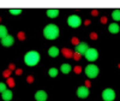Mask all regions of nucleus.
<instances>
[{"label":"nucleus","mask_w":120,"mask_h":101,"mask_svg":"<svg viewBox=\"0 0 120 101\" xmlns=\"http://www.w3.org/2000/svg\"><path fill=\"white\" fill-rule=\"evenodd\" d=\"M59 35H60V29L56 24L53 23L47 24L43 29V36L47 40H55L59 37Z\"/></svg>","instance_id":"1"},{"label":"nucleus","mask_w":120,"mask_h":101,"mask_svg":"<svg viewBox=\"0 0 120 101\" xmlns=\"http://www.w3.org/2000/svg\"><path fill=\"white\" fill-rule=\"evenodd\" d=\"M40 59H41V55L37 50H29L24 55V63L28 66H36L40 63Z\"/></svg>","instance_id":"2"},{"label":"nucleus","mask_w":120,"mask_h":101,"mask_svg":"<svg viewBox=\"0 0 120 101\" xmlns=\"http://www.w3.org/2000/svg\"><path fill=\"white\" fill-rule=\"evenodd\" d=\"M84 74H85V76L89 78V79H91V78H96L97 76H98V74H100V69H98V66L97 65H95V64H88L85 67H84Z\"/></svg>","instance_id":"3"},{"label":"nucleus","mask_w":120,"mask_h":101,"mask_svg":"<svg viewBox=\"0 0 120 101\" xmlns=\"http://www.w3.org/2000/svg\"><path fill=\"white\" fill-rule=\"evenodd\" d=\"M83 21H82V18L79 17L78 15H70L67 17V24L71 27V28H79L82 25Z\"/></svg>","instance_id":"4"},{"label":"nucleus","mask_w":120,"mask_h":101,"mask_svg":"<svg viewBox=\"0 0 120 101\" xmlns=\"http://www.w3.org/2000/svg\"><path fill=\"white\" fill-rule=\"evenodd\" d=\"M84 58L88 60V62L90 63H94L95 60H97L98 58V50L96 48H91V47H89V49L85 52L84 54Z\"/></svg>","instance_id":"5"},{"label":"nucleus","mask_w":120,"mask_h":101,"mask_svg":"<svg viewBox=\"0 0 120 101\" xmlns=\"http://www.w3.org/2000/svg\"><path fill=\"white\" fill-rule=\"evenodd\" d=\"M102 100L103 101H114L115 100V92L112 88H106L102 92Z\"/></svg>","instance_id":"6"},{"label":"nucleus","mask_w":120,"mask_h":101,"mask_svg":"<svg viewBox=\"0 0 120 101\" xmlns=\"http://www.w3.org/2000/svg\"><path fill=\"white\" fill-rule=\"evenodd\" d=\"M77 96L79 99H86L89 95H90V90L89 88H86L85 85H81V87H78L77 88Z\"/></svg>","instance_id":"7"},{"label":"nucleus","mask_w":120,"mask_h":101,"mask_svg":"<svg viewBox=\"0 0 120 101\" xmlns=\"http://www.w3.org/2000/svg\"><path fill=\"white\" fill-rule=\"evenodd\" d=\"M88 49H89V45H88L86 42H79V43L75 47V52H76V53H79L81 55H84Z\"/></svg>","instance_id":"8"},{"label":"nucleus","mask_w":120,"mask_h":101,"mask_svg":"<svg viewBox=\"0 0 120 101\" xmlns=\"http://www.w3.org/2000/svg\"><path fill=\"white\" fill-rule=\"evenodd\" d=\"M0 43H1L4 47H11L15 43V37L12 35H6L5 37H3L0 40Z\"/></svg>","instance_id":"9"},{"label":"nucleus","mask_w":120,"mask_h":101,"mask_svg":"<svg viewBox=\"0 0 120 101\" xmlns=\"http://www.w3.org/2000/svg\"><path fill=\"white\" fill-rule=\"evenodd\" d=\"M34 96H35L36 101H47V99H48V95L45 90H37Z\"/></svg>","instance_id":"10"},{"label":"nucleus","mask_w":120,"mask_h":101,"mask_svg":"<svg viewBox=\"0 0 120 101\" xmlns=\"http://www.w3.org/2000/svg\"><path fill=\"white\" fill-rule=\"evenodd\" d=\"M59 54H60V49L56 46H52L48 48V55L51 58H56Z\"/></svg>","instance_id":"11"},{"label":"nucleus","mask_w":120,"mask_h":101,"mask_svg":"<svg viewBox=\"0 0 120 101\" xmlns=\"http://www.w3.org/2000/svg\"><path fill=\"white\" fill-rule=\"evenodd\" d=\"M108 31L111 33V34H118L120 31V25L118 23H115V22L111 23V24L108 25Z\"/></svg>","instance_id":"12"},{"label":"nucleus","mask_w":120,"mask_h":101,"mask_svg":"<svg viewBox=\"0 0 120 101\" xmlns=\"http://www.w3.org/2000/svg\"><path fill=\"white\" fill-rule=\"evenodd\" d=\"M1 99L4 101H11L13 99V93H12V90L11 89H7L5 90L4 93H1Z\"/></svg>","instance_id":"13"},{"label":"nucleus","mask_w":120,"mask_h":101,"mask_svg":"<svg viewBox=\"0 0 120 101\" xmlns=\"http://www.w3.org/2000/svg\"><path fill=\"white\" fill-rule=\"evenodd\" d=\"M59 13H60V11H59L58 8H48L47 11H46V15L49 18H56L59 16Z\"/></svg>","instance_id":"14"},{"label":"nucleus","mask_w":120,"mask_h":101,"mask_svg":"<svg viewBox=\"0 0 120 101\" xmlns=\"http://www.w3.org/2000/svg\"><path fill=\"white\" fill-rule=\"evenodd\" d=\"M60 71H61L64 75H67V74H70L72 71V66L68 63H64V64H61V66H60Z\"/></svg>","instance_id":"15"},{"label":"nucleus","mask_w":120,"mask_h":101,"mask_svg":"<svg viewBox=\"0 0 120 101\" xmlns=\"http://www.w3.org/2000/svg\"><path fill=\"white\" fill-rule=\"evenodd\" d=\"M112 18H113V21L115 23L120 22V10L116 8V10H113L112 11Z\"/></svg>","instance_id":"16"},{"label":"nucleus","mask_w":120,"mask_h":101,"mask_svg":"<svg viewBox=\"0 0 120 101\" xmlns=\"http://www.w3.org/2000/svg\"><path fill=\"white\" fill-rule=\"evenodd\" d=\"M60 52H61V54L65 57V58H72V55H73V52L70 48H63L61 50H60Z\"/></svg>","instance_id":"17"},{"label":"nucleus","mask_w":120,"mask_h":101,"mask_svg":"<svg viewBox=\"0 0 120 101\" xmlns=\"http://www.w3.org/2000/svg\"><path fill=\"white\" fill-rule=\"evenodd\" d=\"M58 74H59V70L56 67H51V69L48 70V75H49V77H52V78L56 77Z\"/></svg>","instance_id":"18"},{"label":"nucleus","mask_w":120,"mask_h":101,"mask_svg":"<svg viewBox=\"0 0 120 101\" xmlns=\"http://www.w3.org/2000/svg\"><path fill=\"white\" fill-rule=\"evenodd\" d=\"M7 34V28L4 25V24H0V40H1L3 37H5Z\"/></svg>","instance_id":"19"},{"label":"nucleus","mask_w":120,"mask_h":101,"mask_svg":"<svg viewBox=\"0 0 120 101\" xmlns=\"http://www.w3.org/2000/svg\"><path fill=\"white\" fill-rule=\"evenodd\" d=\"M6 84H7V87H10V88H13V87L16 85V82H15V79H13L12 77H10V78L6 79Z\"/></svg>","instance_id":"20"},{"label":"nucleus","mask_w":120,"mask_h":101,"mask_svg":"<svg viewBox=\"0 0 120 101\" xmlns=\"http://www.w3.org/2000/svg\"><path fill=\"white\" fill-rule=\"evenodd\" d=\"M8 12L13 16H18V15L22 13V10L21 8H11V10H8Z\"/></svg>","instance_id":"21"},{"label":"nucleus","mask_w":120,"mask_h":101,"mask_svg":"<svg viewBox=\"0 0 120 101\" xmlns=\"http://www.w3.org/2000/svg\"><path fill=\"white\" fill-rule=\"evenodd\" d=\"M11 74H12V71H10L8 69H6V70H4V71H3V76H4L6 79L11 77Z\"/></svg>","instance_id":"22"},{"label":"nucleus","mask_w":120,"mask_h":101,"mask_svg":"<svg viewBox=\"0 0 120 101\" xmlns=\"http://www.w3.org/2000/svg\"><path fill=\"white\" fill-rule=\"evenodd\" d=\"M5 90H7V84H6V82H0V93H4Z\"/></svg>","instance_id":"23"},{"label":"nucleus","mask_w":120,"mask_h":101,"mask_svg":"<svg viewBox=\"0 0 120 101\" xmlns=\"http://www.w3.org/2000/svg\"><path fill=\"white\" fill-rule=\"evenodd\" d=\"M72 70H73V72H75V74H77V75H79V74L82 72V67L79 66V65H76V66H73V67H72Z\"/></svg>","instance_id":"24"},{"label":"nucleus","mask_w":120,"mask_h":101,"mask_svg":"<svg viewBox=\"0 0 120 101\" xmlns=\"http://www.w3.org/2000/svg\"><path fill=\"white\" fill-rule=\"evenodd\" d=\"M17 37H18V40H21V41H24L25 40V33L24 31H19L17 34Z\"/></svg>","instance_id":"25"},{"label":"nucleus","mask_w":120,"mask_h":101,"mask_svg":"<svg viewBox=\"0 0 120 101\" xmlns=\"http://www.w3.org/2000/svg\"><path fill=\"white\" fill-rule=\"evenodd\" d=\"M34 81H35L34 76H31V75H29V76H26V82H28L29 84H31V83H34Z\"/></svg>","instance_id":"26"},{"label":"nucleus","mask_w":120,"mask_h":101,"mask_svg":"<svg viewBox=\"0 0 120 101\" xmlns=\"http://www.w3.org/2000/svg\"><path fill=\"white\" fill-rule=\"evenodd\" d=\"M71 42H72V45H75V47H76V46H77L79 42H81V41H79V39H78V37H76V36H75V37H72V39H71Z\"/></svg>","instance_id":"27"},{"label":"nucleus","mask_w":120,"mask_h":101,"mask_svg":"<svg viewBox=\"0 0 120 101\" xmlns=\"http://www.w3.org/2000/svg\"><path fill=\"white\" fill-rule=\"evenodd\" d=\"M72 58H73V59L76 60V62H78V60L82 58V55L79 54V53H76V52H73V55H72Z\"/></svg>","instance_id":"28"},{"label":"nucleus","mask_w":120,"mask_h":101,"mask_svg":"<svg viewBox=\"0 0 120 101\" xmlns=\"http://www.w3.org/2000/svg\"><path fill=\"white\" fill-rule=\"evenodd\" d=\"M89 37L91 39V40H97V39H98V34H96V33H90V34H89Z\"/></svg>","instance_id":"29"},{"label":"nucleus","mask_w":120,"mask_h":101,"mask_svg":"<svg viewBox=\"0 0 120 101\" xmlns=\"http://www.w3.org/2000/svg\"><path fill=\"white\" fill-rule=\"evenodd\" d=\"M15 74H16L17 76H21V75L23 74V70H22V69H16V70H15Z\"/></svg>","instance_id":"30"},{"label":"nucleus","mask_w":120,"mask_h":101,"mask_svg":"<svg viewBox=\"0 0 120 101\" xmlns=\"http://www.w3.org/2000/svg\"><path fill=\"white\" fill-rule=\"evenodd\" d=\"M100 21H101V23H102V24H106V23L108 22V19H107V17H106V16H102Z\"/></svg>","instance_id":"31"},{"label":"nucleus","mask_w":120,"mask_h":101,"mask_svg":"<svg viewBox=\"0 0 120 101\" xmlns=\"http://www.w3.org/2000/svg\"><path fill=\"white\" fill-rule=\"evenodd\" d=\"M8 70H10V71H15V70H16V65L15 64H10L8 65Z\"/></svg>","instance_id":"32"},{"label":"nucleus","mask_w":120,"mask_h":101,"mask_svg":"<svg viewBox=\"0 0 120 101\" xmlns=\"http://www.w3.org/2000/svg\"><path fill=\"white\" fill-rule=\"evenodd\" d=\"M91 16H98V10H91Z\"/></svg>","instance_id":"33"},{"label":"nucleus","mask_w":120,"mask_h":101,"mask_svg":"<svg viewBox=\"0 0 120 101\" xmlns=\"http://www.w3.org/2000/svg\"><path fill=\"white\" fill-rule=\"evenodd\" d=\"M84 85H85L86 88H90V87H91V82H90L89 79H86V81H85V84H84Z\"/></svg>","instance_id":"34"},{"label":"nucleus","mask_w":120,"mask_h":101,"mask_svg":"<svg viewBox=\"0 0 120 101\" xmlns=\"http://www.w3.org/2000/svg\"><path fill=\"white\" fill-rule=\"evenodd\" d=\"M90 23H91V22H90L89 19H86V21H84V24H85V25H90Z\"/></svg>","instance_id":"35"},{"label":"nucleus","mask_w":120,"mask_h":101,"mask_svg":"<svg viewBox=\"0 0 120 101\" xmlns=\"http://www.w3.org/2000/svg\"><path fill=\"white\" fill-rule=\"evenodd\" d=\"M0 22H1V17H0Z\"/></svg>","instance_id":"36"},{"label":"nucleus","mask_w":120,"mask_h":101,"mask_svg":"<svg viewBox=\"0 0 120 101\" xmlns=\"http://www.w3.org/2000/svg\"><path fill=\"white\" fill-rule=\"evenodd\" d=\"M118 66H119V69H120V64H119V65H118Z\"/></svg>","instance_id":"37"}]
</instances>
